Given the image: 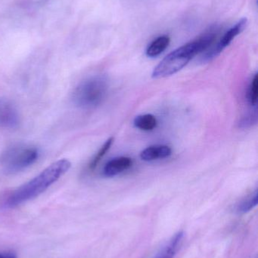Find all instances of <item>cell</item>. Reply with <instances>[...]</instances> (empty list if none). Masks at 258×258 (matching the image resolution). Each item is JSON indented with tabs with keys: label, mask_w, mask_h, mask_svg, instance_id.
Masks as SVG:
<instances>
[{
	"label": "cell",
	"mask_w": 258,
	"mask_h": 258,
	"mask_svg": "<svg viewBox=\"0 0 258 258\" xmlns=\"http://www.w3.org/2000/svg\"><path fill=\"white\" fill-rule=\"evenodd\" d=\"M217 35L218 29L212 27L199 37L170 53L154 68L153 78H165L181 71L195 56L204 52L213 45Z\"/></svg>",
	"instance_id": "1"
},
{
	"label": "cell",
	"mask_w": 258,
	"mask_h": 258,
	"mask_svg": "<svg viewBox=\"0 0 258 258\" xmlns=\"http://www.w3.org/2000/svg\"><path fill=\"white\" fill-rule=\"evenodd\" d=\"M71 166V162L67 159H60L51 164L39 175L12 192L6 200V206L9 208L16 207L36 198L62 177Z\"/></svg>",
	"instance_id": "2"
},
{
	"label": "cell",
	"mask_w": 258,
	"mask_h": 258,
	"mask_svg": "<svg viewBox=\"0 0 258 258\" xmlns=\"http://www.w3.org/2000/svg\"><path fill=\"white\" fill-rule=\"evenodd\" d=\"M109 90L107 79L101 76L90 77L82 82L73 94L74 103L83 108H93L104 101Z\"/></svg>",
	"instance_id": "3"
},
{
	"label": "cell",
	"mask_w": 258,
	"mask_h": 258,
	"mask_svg": "<svg viewBox=\"0 0 258 258\" xmlns=\"http://www.w3.org/2000/svg\"><path fill=\"white\" fill-rule=\"evenodd\" d=\"M39 156L33 146L18 145L6 150L2 156V165L8 172H17L33 165Z\"/></svg>",
	"instance_id": "4"
},
{
	"label": "cell",
	"mask_w": 258,
	"mask_h": 258,
	"mask_svg": "<svg viewBox=\"0 0 258 258\" xmlns=\"http://www.w3.org/2000/svg\"><path fill=\"white\" fill-rule=\"evenodd\" d=\"M246 25V18H242V19H241L239 22L236 23L235 25H233L231 28L229 29V30L224 33V36L221 38V40L217 44L216 46L214 47L212 49L208 51L203 58L205 60H212V59L215 58L217 56L219 55V54L222 52L223 50L227 48V47L231 43L232 41H233L238 35L240 34V33L243 31Z\"/></svg>",
	"instance_id": "5"
},
{
	"label": "cell",
	"mask_w": 258,
	"mask_h": 258,
	"mask_svg": "<svg viewBox=\"0 0 258 258\" xmlns=\"http://www.w3.org/2000/svg\"><path fill=\"white\" fill-rule=\"evenodd\" d=\"M183 238V232L175 233L151 258H174L181 246Z\"/></svg>",
	"instance_id": "6"
},
{
	"label": "cell",
	"mask_w": 258,
	"mask_h": 258,
	"mask_svg": "<svg viewBox=\"0 0 258 258\" xmlns=\"http://www.w3.org/2000/svg\"><path fill=\"white\" fill-rule=\"evenodd\" d=\"M19 122V116L15 107L4 100L0 99V126L14 128Z\"/></svg>",
	"instance_id": "7"
},
{
	"label": "cell",
	"mask_w": 258,
	"mask_h": 258,
	"mask_svg": "<svg viewBox=\"0 0 258 258\" xmlns=\"http://www.w3.org/2000/svg\"><path fill=\"white\" fill-rule=\"evenodd\" d=\"M132 164L133 161L130 158L125 156L115 158L106 164L103 169V174L106 177H115L128 170L132 166Z\"/></svg>",
	"instance_id": "8"
},
{
	"label": "cell",
	"mask_w": 258,
	"mask_h": 258,
	"mask_svg": "<svg viewBox=\"0 0 258 258\" xmlns=\"http://www.w3.org/2000/svg\"><path fill=\"white\" fill-rule=\"evenodd\" d=\"M172 153L171 147L165 145H154L147 147L141 153L140 157L143 161L151 162L157 159L169 157Z\"/></svg>",
	"instance_id": "9"
},
{
	"label": "cell",
	"mask_w": 258,
	"mask_h": 258,
	"mask_svg": "<svg viewBox=\"0 0 258 258\" xmlns=\"http://www.w3.org/2000/svg\"><path fill=\"white\" fill-rule=\"evenodd\" d=\"M171 39L168 36H161L154 39L146 50L148 57H154L160 55L169 45Z\"/></svg>",
	"instance_id": "10"
},
{
	"label": "cell",
	"mask_w": 258,
	"mask_h": 258,
	"mask_svg": "<svg viewBox=\"0 0 258 258\" xmlns=\"http://www.w3.org/2000/svg\"><path fill=\"white\" fill-rule=\"evenodd\" d=\"M134 125L142 131H151L157 126V119L151 114L140 115L134 119Z\"/></svg>",
	"instance_id": "11"
},
{
	"label": "cell",
	"mask_w": 258,
	"mask_h": 258,
	"mask_svg": "<svg viewBox=\"0 0 258 258\" xmlns=\"http://www.w3.org/2000/svg\"><path fill=\"white\" fill-rule=\"evenodd\" d=\"M258 203V192L257 189L252 194L239 203L236 208L238 213L245 214L257 206Z\"/></svg>",
	"instance_id": "12"
},
{
	"label": "cell",
	"mask_w": 258,
	"mask_h": 258,
	"mask_svg": "<svg viewBox=\"0 0 258 258\" xmlns=\"http://www.w3.org/2000/svg\"><path fill=\"white\" fill-rule=\"evenodd\" d=\"M114 142V138H110L106 141L102 147L100 148L98 150V153H96L93 159L91 161L90 164H89V168L90 170H94L96 168L98 164L99 163L100 161L102 159V158L106 156V153H108L109 150H110L111 147H112V144Z\"/></svg>",
	"instance_id": "13"
},
{
	"label": "cell",
	"mask_w": 258,
	"mask_h": 258,
	"mask_svg": "<svg viewBox=\"0 0 258 258\" xmlns=\"http://www.w3.org/2000/svg\"><path fill=\"white\" fill-rule=\"evenodd\" d=\"M258 98V76L255 74L252 82H251V86H250L249 93H248V98H249L250 103L252 105H256L257 102Z\"/></svg>",
	"instance_id": "14"
},
{
	"label": "cell",
	"mask_w": 258,
	"mask_h": 258,
	"mask_svg": "<svg viewBox=\"0 0 258 258\" xmlns=\"http://www.w3.org/2000/svg\"><path fill=\"white\" fill-rule=\"evenodd\" d=\"M0 258H17V256L12 252H0Z\"/></svg>",
	"instance_id": "15"
}]
</instances>
